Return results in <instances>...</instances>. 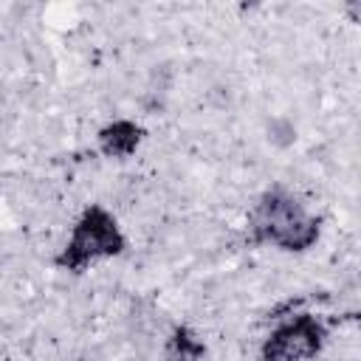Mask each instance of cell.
Masks as SVG:
<instances>
[{
    "instance_id": "obj_1",
    "label": "cell",
    "mask_w": 361,
    "mask_h": 361,
    "mask_svg": "<svg viewBox=\"0 0 361 361\" xmlns=\"http://www.w3.org/2000/svg\"><path fill=\"white\" fill-rule=\"evenodd\" d=\"M322 237V220L307 212V206L288 189H265L245 220L248 245H271L288 254H302L313 248Z\"/></svg>"
},
{
    "instance_id": "obj_2",
    "label": "cell",
    "mask_w": 361,
    "mask_h": 361,
    "mask_svg": "<svg viewBox=\"0 0 361 361\" xmlns=\"http://www.w3.org/2000/svg\"><path fill=\"white\" fill-rule=\"evenodd\" d=\"M127 248V237L118 220L99 203H90L71 228L68 243L56 254L54 265L68 274H82L96 262L113 259Z\"/></svg>"
},
{
    "instance_id": "obj_3",
    "label": "cell",
    "mask_w": 361,
    "mask_h": 361,
    "mask_svg": "<svg viewBox=\"0 0 361 361\" xmlns=\"http://www.w3.org/2000/svg\"><path fill=\"white\" fill-rule=\"evenodd\" d=\"M327 344V327L313 313H296L279 322L259 347L257 361H313Z\"/></svg>"
},
{
    "instance_id": "obj_4",
    "label": "cell",
    "mask_w": 361,
    "mask_h": 361,
    "mask_svg": "<svg viewBox=\"0 0 361 361\" xmlns=\"http://www.w3.org/2000/svg\"><path fill=\"white\" fill-rule=\"evenodd\" d=\"M141 141H144V130H141V124H135L130 118H116L99 130V152L104 158L124 161L141 147Z\"/></svg>"
},
{
    "instance_id": "obj_5",
    "label": "cell",
    "mask_w": 361,
    "mask_h": 361,
    "mask_svg": "<svg viewBox=\"0 0 361 361\" xmlns=\"http://www.w3.org/2000/svg\"><path fill=\"white\" fill-rule=\"evenodd\" d=\"M203 355V344L195 333H189L186 327H178L169 338V358L172 361H197Z\"/></svg>"
}]
</instances>
